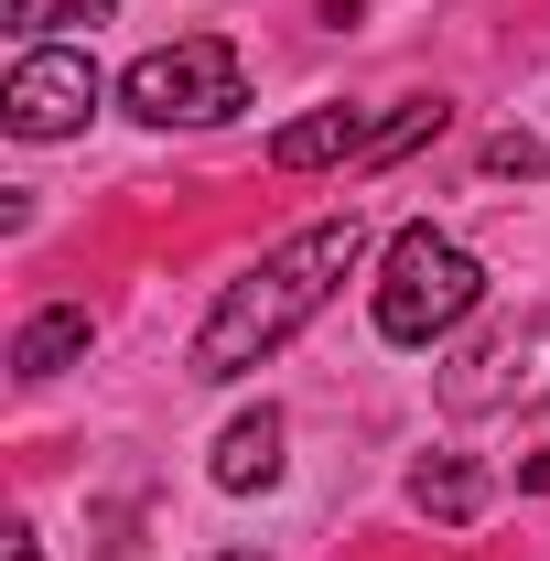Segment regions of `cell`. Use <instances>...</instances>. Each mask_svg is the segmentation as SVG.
I'll return each mask as SVG.
<instances>
[{
	"label": "cell",
	"instance_id": "6da1fadb",
	"mask_svg": "<svg viewBox=\"0 0 550 561\" xmlns=\"http://www.w3.org/2000/svg\"><path fill=\"white\" fill-rule=\"evenodd\" d=\"M367 260V216H324V227H291L260 271H238L227 291L206 302V324H195V378H249V367H271L324 302H335L345 280Z\"/></svg>",
	"mask_w": 550,
	"mask_h": 561
},
{
	"label": "cell",
	"instance_id": "7a4b0ae2",
	"mask_svg": "<svg viewBox=\"0 0 550 561\" xmlns=\"http://www.w3.org/2000/svg\"><path fill=\"white\" fill-rule=\"evenodd\" d=\"M475 302H485V260L465 238H443V227H400L389 260H378V291H367L389 346H443Z\"/></svg>",
	"mask_w": 550,
	"mask_h": 561
},
{
	"label": "cell",
	"instance_id": "3957f363",
	"mask_svg": "<svg viewBox=\"0 0 550 561\" xmlns=\"http://www.w3.org/2000/svg\"><path fill=\"white\" fill-rule=\"evenodd\" d=\"M119 108L151 119V130H216V119L249 108V66H238L227 33H173V44H151L119 76Z\"/></svg>",
	"mask_w": 550,
	"mask_h": 561
},
{
	"label": "cell",
	"instance_id": "277c9868",
	"mask_svg": "<svg viewBox=\"0 0 550 561\" xmlns=\"http://www.w3.org/2000/svg\"><path fill=\"white\" fill-rule=\"evenodd\" d=\"M443 411L485 421V411H550V313L507 324L496 346H475L465 367H443Z\"/></svg>",
	"mask_w": 550,
	"mask_h": 561
},
{
	"label": "cell",
	"instance_id": "5b68a950",
	"mask_svg": "<svg viewBox=\"0 0 550 561\" xmlns=\"http://www.w3.org/2000/svg\"><path fill=\"white\" fill-rule=\"evenodd\" d=\"M98 119V66L66 55V44H33L22 66L0 76V130L11 140H66Z\"/></svg>",
	"mask_w": 550,
	"mask_h": 561
},
{
	"label": "cell",
	"instance_id": "8992f818",
	"mask_svg": "<svg viewBox=\"0 0 550 561\" xmlns=\"http://www.w3.org/2000/svg\"><path fill=\"white\" fill-rule=\"evenodd\" d=\"M367 108H302V119H280L271 130V162L280 173H324V162H367Z\"/></svg>",
	"mask_w": 550,
	"mask_h": 561
},
{
	"label": "cell",
	"instance_id": "52a82bcc",
	"mask_svg": "<svg viewBox=\"0 0 550 561\" xmlns=\"http://www.w3.org/2000/svg\"><path fill=\"white\" fill-rule=\"evenodd\" d=\"M206 476H216L227 496H260V486H280V411H271V400H260V411H238L227 432H216Z\"/></svg>",
	"mask_w": 550,
	"mask_h": 561
},
{
	"label": "cell",
	"instance_id": "ba28073f",
	"mask_svg": "<svg viewBox=\"0 0 550 561\" xmlns=\"http://www.w3.org/2000/svg\"><path fill=\"white\" fill-rule=\"evenodd\" d=\"M87 346H98L87 302H44V313H33V324L11 335V378H22V389H44V378H66V367H76Z\"/></svg>",
	"mask_w": 550,
	"mask_h": 561
},
{
	"label": "cell",
	"instance_id": "9c48e42d",
	"mask_svg": "<svg viewBox=\"0 0 550 561\" xmlns=\"http://www.w3.org/2000/svg\"><path fill=\"white\" fill-rule=\"evenodd\" d=\"M485 496H496V476H485V465H465V454L411 465V507H421V518H475Z\"/></svg>",
	"mask_w": 550,
	"mask_h": 561
},
{
	"label": "cell",
	"instance_id": "30bf717a",
	"mask_svg": "<svg viewBox=\"0 0 550 561\" xmlns=\"http://www.w3.org/2000/svg\"><path fill=\"white\" fill-rule=\"evenodd\" d=\"M443 119H454L443 98H400V108H389V119L367 130V162H356V173H378V162H400V151H411V140H432Z\"/></svg>",
	"mask_w": 550,
	"mask_h": 561
},
{
	"label": "cell",
	"instance_id": "8fae6325",
	"mask_svg": "<svg viewBox=\"0 0 550 561\" xmlns=\"http://www.w3.org/2000/svg\"><path fill=\"white\" fill-rule=\"evenodd\" d=\"M119 0H0V22L22 33V44H44V33H66V22H108Z\"/></svg>",
	"mask_w": 550,
	"mask_h": 561
},
{
	"label": "cell",
	"instance_id": "7c38bea8",
	"mask_svg": "<svg viewBox=\"0 0 550 561\" xmlns=\"http://www.w3.org/2000/svg\"><path fill=\"white\" fill-rule=\"evenodd\" d=\"M540 162H550V151L529 130H496V140H485V173H540Z\"/></svg>",
	"mask_w": 550,
	"mask_h": 561
},
{
	"label": "cell",
	"instance_id": "4fadbf2b",
	"mask_svg": "<svg viewBox=\"0 0 550 561\" xmlns=\"http://www.w3.org/2000/svg\"><path fill=\"white\" fill-rule=\"evenodd\" d=\"M518 486H529V496H540V486H550V454H529V465H518Z\"/></svg>",
	"mask_w": 550,
	"mask_h": 561
},
{
	"label": "cell",
	"instance_id": "5bb4252c",
	"mask_svg": "<svg viewBox=\"0 0 550 561\" xmlns=\"http://www.w3.org/2000/svg\"><path fill=\"white\" fill-rule=\"evenodd\" d=\"M0 561H44V540H33V529H11V551H0Z\"/></svg>",
	"mask_w": 550,
	"mask_h": 561
},
{
	"label": "cell",
	"instance_id": "9a60e30c",
	"mask_svg": "<svg viewBox=\"0 0 550 561\" xmlns=\"http://www.w3.org/2000/svg\"><path fill=\"white\" fill-rule=\"evenodd\" d=\"M206 561H271V551H206Z\"/></svg>",
	"mask_w": 550,
	"mask_h": 561
}]
</instances>
